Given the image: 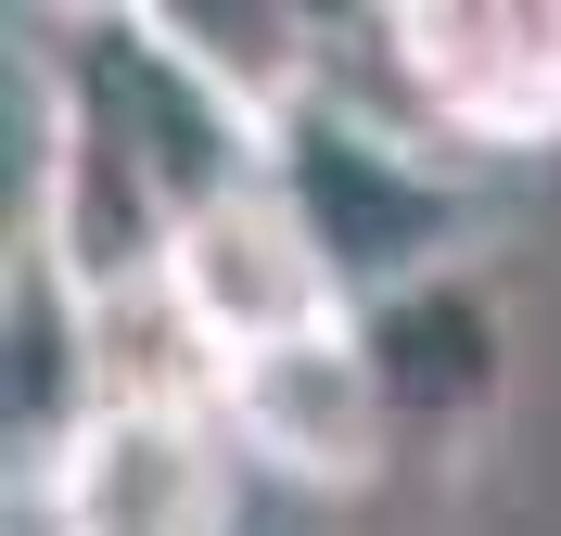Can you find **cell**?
Masks as SVG:
<instances>
[{
	"mask_svg": "<svg viewBox=\"0 0 561 536\" xmlns=\"http://www.w3.org/2000/svg\"><path fill=\"white\" fill-rule=\"evenodd\" d=\"M26 511L38 536H230V434L217 409H103Z\"/></svg>",
	"mask_w": 561,
	"mask_h": 536,
	"instance_id": "5b68a950",
	"label": "cell"
},
{
	"mask_svg": "<svg viewBox=\"0 0 561 536\" xmlns=\"http://www.w3.org/2000/svg\"><path fill=\"white\" fill-rule=\"evenodd\" d=\"M217 434H230V460L280 472L307 499H357V486L396 472V434H383V396H370V357H357V320L230 357L217 370Z\"/></svg>",
	"mask_w": 561,
	"mask_h": 536,
	"instance_id": "277c9868",
	"label": "cell"
},
{
	"mask_svg": "<svg viewBox=\"0 0 561 536\" xmlns=\"http://www.w3.org/2000/svg\"><path fill=\"white\" fill-rule=\"evenodd\" d=\"M115 409L103 384V294L65 282L51 243H13V472H65V447Z\"/></svg>",
	"mask_w": 561,
	"mask_h": 536,
	"instance_id": "52a82bcc",
	"label": "cell"
},
{
	"mask_svg": "<svg viewBox=\"0 0 561 536\" xmlns=\"http://www.w3.org/2000/svg\"><path fill=\"white\" fill-rule=\"evenodd\" d=\"M357 357H370V396H383L396 460H485L497 422H511V384H524V307L485 255L472 269H434V282L357 307Z\"/></svg>",
	"mask_w": 561,
	"mask_h": 536,
	"instance_id": "7a4b0ae2",
	"label": "cell"
},
{
	"mask_svg": "<svg viewBox=\"0 0 561 536\" xmlns=\"http://www.w3.org/2000/svg\"><path fill=\"white\" fill-rule=\"evenodd\" d=\"M383 77L447 153H549L561 141V0H396Z\"/></svg>",
	"mask_w": 561,
	"mask_h": 536,
	"instance_id": "3957f363",
	"label": "cell"
},
{
	"mask_svg": "<svg viewBox=\"0 0 561 536\" xmlns=\"http://www.w3.org/2000/svg\"><path fill=\"white\" fill-rule=\"evenodd\" d=\"M167 294L192 307V332L217 345V370H230V357H255V345H294V332L357 320L345 282H332V255L307 243V217L280 205V179L179 230V243H167Z\"/></svg>",
	"mask_w": 561,
	"mask_h": 536,
	"instance_id": "8992f818",
	"label": "cell"
},
{
	"mask_svg": "<svg viewBox=\"0 0 561 536\" xmlns=\"http://www.w3.org/2000/svg\"><path fill=\"white\" fill-rule=\"evenodd\" d=\"M280 205L307 217V243L332 255L345 307H383V294L434 282V269H472V192L434 167L421 128H383L357 115L345 90H319L307 115H280Z\"/></svg>",
	"mask_w": 561,
	"mask_h": 536,
	"instance_id": "6da1fadb",
	"label": "cell"
}]
</instances>
